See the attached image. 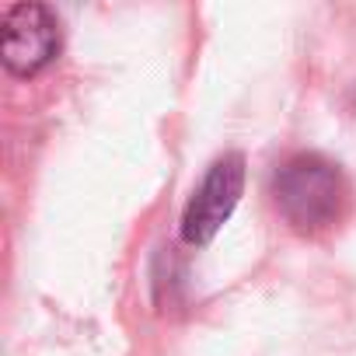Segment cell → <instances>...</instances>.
<instances>
[{"mask_svg":"<svg viewBox=\"0 0 356 356\" xmlns=\"http://www.w3.org/2000/svg\"><path fill=\"white\" fill-rule=\"evenodd\" d=\"M273 200L280 217L297 234L314 238L342 220L349 207V182L332 157L318 150H300L286 157L273 175Z\"/></svg>","mask_w":356,"mask_h":356,"instance_id":"6da1fadb","label":"cell"},{"mask_svg":"<svg viewBox=\"0 0 356 356\" xmlns=\"http://www.w3.org/2000/svg\"><path fill=\"white\" fill-rule=\"evenodd\" d=\"M63 49V29L46 4H15L0 22V60L15 77H35L56 63Z\"/></svg>","mask_w":356,"mask_h":356,"instance_id":"7a4b0ae2","label":"cell"},{"mask_svg":"<svg viewBox=\"0 0 356 356\" xmlns=\"http://www.w3.org/2000/svg\"><path fill=\"white\" fill-rule=\"evenodd\" d=\"M241 193H245V157L231 150L210 164L200 189L193 193V200L182 213V241L193 248L210 245L217 238V231L231 220Z\"/></svg>","mask_w":356,"mask_h":356,"instance_id":"3957f363","label":"cell"}]
</instances>
